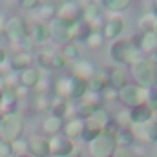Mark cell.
<instances>
[{
  "label": "cell",
  "instance_id": "obj_15",
  "mask_svg": "<svg viewBox=\"0 0 157 157\" xmlns=\"http://www.w3.org/2000/svg\"><path fill=\"white\" fill-rule=\"evenodd\" d=\"M40 78H42V73H40L39 68L37 66H29V68H26V70H22L18 73V86H22V88L31 91V90L37 88Z\"/></svg>",
  "mask_w": 157,
  "mask_h": 157
},
{
  "label": "cell",
  "instance_id": "obj_36",
  "mask_svg": "<svg viewBox=\"0 0 157 157\" xmlns=\"http://www.w3.org/2000/svg\"><path fill=\"white\" fill-rule=\"evenodd\" d=\"M11 146H13V154H15V155L29 154V152H28V139H26V137H20V139L13 141V143H11Z\"/></svg>",
  "mask_w": 157,
  "mask_h": 157
},
{
  "label": "cell",
  "instance_id": "obj_17",
  "mask_svg": "<svg viewBox=\"0 0 157 157\" xmlns=\"http://www.w3.org/2000/svg\"><path fill=\"white\" fill-rule=\"evenodd\" d=\"M108 78H110V86H113L115 90H121L122 86L130 82V71L126 70V66L113 64L112 68H108Z\"/></svg>",
  "mask_w": 157,
  "mask_h": 157
},
{
  "label": "cell",
  "instance_id": "obj_11",
  "mask_svg": "<svg viewBox=\"0 0 157 157\" xmlns=\"http://www.w3.org/2000/svg\"><path fill=\"white\" fill-rule=\"evenodd\" d=\"M33 64H35V55L31 51H20V49H17L7 59V66L15 73H20L22 70H26V68H29Z\"/></svg>",
  "mask_w": 157,
  "mask_h": 157
},
{
  "label": "cell",
  "instance_id": "obj_8",
  "mask_svg": "<svg viewBox=\"0 0 157 157\" xmlns=\"http://www.w3.org/2000/svg\"><path fill=\"white\" fill-rule=\"evenodd\" d=\"M48 28H49V39L53 44H57V46H64V44H68V42H73V37H71V24H68V22H64V20H60V18H53L49 24H48Z\"/></svg>",
  "mask_w": 157,
  "mask_h": 157
},
{
  "label": "cell",
  "instance_id": "obj_10",
  "mask_svg": "<svg viewBox=\"0 0 157 157\" xmlns=\"http://www.w3.org/2000/svg\"><path fill=\"white\" fill-rule=\"evenodd\" d=\"M122 31H124V20H122L121 15L112 13L108 18H104V24L101 28V33H102V37L106 40H112V42L117 40L119 35H122Z\"/></svg>",
  "mask_w": 157,
  "mask_h": 157
},
{
  "label": "cell",
  "instance_id": "obj_19",
  "mask_svg": "<svg viewBox=\"0 0 157 157\" xmlns=\"http://www.w3.org/2000/svg\"><path fill=\"white\" fill-rule=\"evenodd\" d=\"M135 42V46H137V49L146 57V55H150L154 49H157V35L155 33H152V31H146V33H139L137 35V39H133Z\"/></svg>",
  "mask_w": 157,
  "mask_h": 157
},
{
  "label": "cell",
  "instance_id": "obj_7",
  "mask_svg": "<svg viewBox=\"0 0 157 157\" xmlns=\"http://www.w3.org/2000/svg\"><path fill=\"white\" fill-rule=\"evenodd\" d=\"M148 99V90L141 88L133 82H128L126 86H122L121 90H117V102L121 106L132 110L139 104H144Z\"/></svg>",
  "mask_w": 157,
  "mask_h": 157
},
{
  "label": "cell",
  "instance_id": "obj_4",
  "mask_svg": "<svg viewBox=\"0 0 157 157\" xmlns=\"http://www.w3.org/2000/svg\"><path fill=\"white\" fill-rule=\"evenodd\" d=\"M26 122L18 112H9L0 115V141L13 143L20 137H24Z\"/></svg>",
  "mask_w": 157,
  "mask_h": 157
},
{
  "label": "cell",
  "instance_id": "obj_24",
  "mask_svg": "<svg viewBox=\"0 0 157 157\" xmlns=\"http://www.w3.org/2000/svg\"><path fill=\"white\" fill-rule=\"evenodd\" d=\"M86 91H88V82L70 75V93H68V101L70 102H77V101H80L84 97Z\"/></svg>",
  "mask_w": 157,
  "mask_h": 157
},
{
  "label": "cell",
  "instance_id": "obj_39",
  "mask_svg": "<svg viewBox=\"0 0 157 157\" xmlns=\"http://www.w3.org/2000/svg\"><path fill=\"white\" fill-rule=\"evenodd\" d=\"M18 6H20L24 11L33 13V11H35V9L40 6V0H18Z\"/></svg>",
  "mask_w": 157,
  "mask_h": 157
},
{
  "label": "cell",
  "instance_id": "obj_38",
  "mask_svg": "<svg viewBox=\"0 0 157 157\" xmlns=\"http://www.w3.org/2000/svg\"><path fill=\"white\" fill-rule=\"evenodd\" d=\"M101 97H102V102H113V101H117V90L108 84V86L101 91Z\"/></svg>",
  "mask_w": 157,
  "mask_h": 157
},
{
  "label": "cell",
  "instance_id": "obj_33",
  "mask_svg": "<svg viewBox=\"0 0 157 157\" xmlns=\"http://www.w3.org/2000/svg\"><path fill=\"white\" fill-rule=\"evenodd\" d=\"M144 139L146 144H157V119L144 122Z\"/></svg>",
  "mask_w": 157,
  "mask_h": 157
},
{
  "label": "cell",
  "instance_id": "obj_6",
  "mask_svg": "<svg viewBox=\"0 0 157 157\" xmlns=\"http://www.w3.org/2000/svg\"><path fill=\"white\" fill-rule=\"evenodd\" d=\"M4 37L7 39V42L17 48L20 46L24 40L29 37V24L28 20L22 17V15H13L7 18V24H6V31H4Z\"/></svg>",
  "mask_w": 157,
  "mask_h": 157
},
{
  "label": "cell",
  "instance_id": "obj_37",
  "mask_svg": "<svg viewBox=\"0 0 157 157\" xmlns=\"http://www.w3.org/2000/svg\"><path fill=\"white\" fill-rule=\"evenodd\" d=\"M66 60L62 59V55L55 49V53H53V59H51V71H60V70H64L66 68Z\"/></svg>",
  "mask_w": 157,
  "mask_h": 157
},
{
  "label": "cell",
  "instance_id": "obj_3",
  "mask_svg": "<svg viewBox=\"0 0 157 157\" xmlns=\"http://www.w3.org/2000/svg\"><path fill=\"white\" fill-rule=\"evenodd\" d=\"M112 124V113L102 106L99 108L95 113H91L90 117L84 119V128H82V135H80V141L84 143H90L93 137H97L101 132L108 130V126Z\"/></svg>",
  "mask_w": 157,
  "mask_h": 157
},
{
  "label": "cell",
  "instance_id": "obj_50",
  "mask_svg": "<svg viewBox=\"0 0 157 157\" xmlns=\"http://www.w3.org/2000/svg\"><path fill=\"white\" fill-rule=\"evenodd\" d=\"M49 157H60V155H49Z\"/></svg>",
  "mask_w": 157,
  "mask_h": 157
},
{
  "label": "cell",
  "instance_id": "obj_40",
  "mask_svg": "<svg viewBox=\"0 0 157 157\" xmlns=\"http://www.w3.org/2000/svg\"><path fill=\"white\" fill-rule=\"evenodd\" d=\"M13 146L7 141H0V157H13Z\"/></svg>",
  "mask_w": 157,
  "mask_h": 157
},
{
  "label": "cell",
  "instance_id": "obj_48",
  "mask_svg": "<svg viewBox=\"0 0 157 157\" xmlns=\"http://www.w3.org/2000/svg\"><path fill=\"white\" fill-rule=\"evenodd\" d=\"M15 157H33V155H29V154H20V155H15Z\"/></svg>",
  "mask_w": 157,
  "mask_h": 157
},
{
  "label": "cell",
  "instance_id": "obj_2",
  "mask_svg": "<svg viewBox=\"0 0 157 157\" xmlns=\"http://www.w3.org/2000/svg\"><path fill=\"white\" fill-rule=\"evenodd\" d=\"M115 124L108 126V130L101 132L97 137H93L90 143H86V152L88 157H112L113 152L117 150V141H115Z\"/></svg>",
  "mask_w": 157,
  "mask_h": 157
},
{
  "label": "cell",
  "instance_id": "obj_13",
  "mask_svg": "<svg viewBox=\"0 0 157 157\" xmlns=\"http://www.w3.org/2000/svg\"><path fill=\"white\" fill-rule=\"evenodd\" d=\"M95 71H97V66L93 64V60H90V59H78L75 62H71V77H77L80 80H90V78L95 75Z\"/></svg>",
  "mask_w": 157,
  "mask_h": 157
},
{
  "label": "cell",
  "instance_id": "obj_9",
  "mask_svg": "<svg viewBox=\"0 0 157 157\" xmlns=\"http://www.w3.org/2000/svg\"><path fill=\"white\" fill-rule=\"evenodd\" d=\"M57 18L73 26L78 20H82V7L75 0H64L57 6Z\"/></svg>",
  "mask_w": 157,
  "mask_h": 157
},
{
  "label": "cell",
  "instance_id": "obj_49",
  "mask_svg": "<svg viewBox=\"0 0 157 157\" xmlns=\"http://www.w3.org/2000/svg\"><path fill=\"white\" fill-rule=\"evenodd\" d=\"M0 115H2V104H0Z\"/></svg>",
  "mask_w": 157,
  "mask_h": 157
},
{
  "label": "cell",
  "instance_id": "obj_16",
  "mask_svg": "<svg viewBox=\"0 0 157 157\" xmlns=\"http://www.w3.org/2000/svg\"><path fill=\"white\" fill-rule=\"evenodd\" d=\"M82 128H84V119L80 117H68L64 121V126H62V135L66 137V139H70V141H77L80 139V135H82Z\"/></svg>",
  "mask_w": 157,
  "mask_h": 157
},
{
  "label": "cell",
  "instance_id": "obj_35",
  "mask_svg": "<svg viewBox=\"0 0 157 157\" xmlns=\"http://www.w3.org/2000/svg\"><path fill=\"white\" fill-rule=\"evenodd\" d=\"M115 141H117V146H122V148L133 146V137H132L130 130H117L115 132Z\"/></svg>",
  "mask_w": 157,
  "mask_h": 157
},
{
  "label": "cell",
  "instance_id": "obj_12",
  "mask_svg": "<svg viewBox=\"0 0 157 157\" xmlns=\"http://www.w3.org/2000/svg\"><path fill=\"white\" fill-rule=\"evenodd\" d=\"M28 152L33 157H49V141L42 133H33L28 137Z\"/></svg>",
  "mask_w": 157,
  "mask_h": 157
},
{
  "label": "cell",
  "instance_id": "obj_31",
  "mask_svg": "<svg viewBox=\"0 0 157 157\" xmlns=\"http://www.w3.org/2000/svg\"><path fill=\"white\" fill-rule=\"evenodd\" d=\"M104 42H106V39L102 37L101 29H93V31H91V33L86 37V40H84L86 48H88V49H91V51H97V49H101V48L104 46Z\"/></svg>",
  "mask_w": 157,
  "mask_h": 157
},
{
  "label": "cell",
  "instance_id": "obj_29",
  "mask_svg": "<svg viewBox=\"0 0 157 157\" xmlns=\"http://www.w3.org/2000/svg\"><path fill=\"white\" fill-rule=\"evenodd\" d=\"M59 53L62 55V59L66 60V62H75L80 59V49H78L77 42H68V44H64L60 49H59Z\"/></svg>",
  "mask_w": 157,
  "mask_h": 157
},
{
  "label": "cell",
  "instance_id": "obj_44",
  "mask_svg": "<svg viewBox=\"0 0 157 157\" xmlns=\"http://www.w3.org/2000/svg\"><path fill=\"white\" fill-rule=\"evenodd\" d=\"M146 59H148V60H150V62H152V64L157 68V49H154L150 55H146Z\"/></svg>",
  "mask_w": 157,
  "mask_h": 157
},
{
  "label": "cell",
  "instance_id": "obj_22",
  "mask_svg": "<svg viewBox=\"0 0 157 157\" xmlns=\"http://www.w3.org/2000/svg\"><path fill=\"white\" fill-rule=\"evenodd\" d=\"M18 95L15 91V88H4L0 93V104H2V113H9V112H17L18 106Z\"/></svg>",
  "mask_w": 157,
  "mask_h": 157
},
{
  "label": "cell",
  "instance_id": "obj_28",
  "mask_svg": "<svg viewBox=\"0 0 157 157\" xmlns=\"http://www.w3.org/2000/svg\"><path fill=\"white\" fill-rule=\"evenodd\" d=\"M155 24H157V17L152 13V11H146L139 17L137 20V26H139V33H146V31H152L155 29Z\"/></svg>",
  "mask_w": 157,
  "mask_h": 157
},
{
  "label": "cell",
  "instance_id": "obj_51",
  "mask_svg": "<svg viewBox=\"0 0 157 157\" xmlns=\"http://www.w3.org/2000/svg\"><path fill=\"white\" fill-rule=\"evenodd\" d=\"M155 112H157V110H155Z\"/></svg>",
  "mask_w": 157,
  "mask_h": 157
},
{
  "label": "cell",
  "instance_id": "obj_18",
  "mask_svg": "<svg viewBox=\"0 0 157 157\" xmlns=\"http://www.w3.org/2000/svg\"><path fill=\"white\" fill-rule=\"evenodd\" d=\"M62 126H64V121L55 115H48V117L42 119V124H40V130H42V135L44 137H55V135H60L62 133Z\"/></svg>",
  "mask_w": 157,
  "mask_h": 157
},
{
  "label": "cell",
  "instance_id": "obj_34",
  "mask_svg": "<svg viewBox=\"0 0 157 157\" xmlns=\"http://www.w3.org/2000/svg\"><path fill=\"white\" fill-rule=\"evenodd\" d=\"M49 104H51V95L35 93V97H33V108L37 112H49Z\"/></svg>",
  "mask_w": 157,
  "mask_h": 157
},
{
  "label": "cell",
  "instance_id": "obj_30",
  "mask_svg": "<svg viewBox=\"0 0 157 157\" xmlns=\"http://www.w3.org/2000/svg\"><path fill=\"white\" fill-rule=\"evenodd\" d=\"M130 4H132V0H101V7H104V9H108L110 13H115V15L126 11L130 7Z\"/></svg>",
  "mask_w": 157,
  "mask_h": 157
},
{
  "label": "cell",
  "instance_id": "obj_42",
  "mask_svg": "<svg viewBox=\"0 0 157 157\" xmlns=\"http://www.w3.org/2000/svg\"><path fill=\"white\" fill-rule=\"evenodd\" d=\"M6 24H7V17H6V13L0 11V35H4V31H6Z\"/></svg>",
  "mask_w": 157,
  "mask_h": 157
},
{
  "label": "cell",
  "instance_id": "obj_20",
  "mask_svg": "<svg viewBox=\"0 0 157 157\" xmlns=\"http://www.w3.org/2000/svg\"><path fill=\"white\" fill-rule=\"evenodd\" d=\"M31 17H33V20L37 22V24H49L55 17H57V6L55 4H40L39 7L31 13Z\"/></svg>",
  "mask_w": 157,
  "mask_h": 157
},
{
  "label": "cell",
  "instance_id": "obj_41",
  "mask_svg": "<svg viewBox=\"0 0 157 157\" xmlns=\"http://www.w3.org/2000/svg\"><path fill=\"white\" fill-rule=\"evenodd\" d=\"M112 157H135V155H133V150H132V146H130V148L117 146V150L113 152V155H112Z\"/></svg>",
  "mask_w": 157,
  "mask_h": 157
},
{
  "label": "cell",
  "instance_id": "obj_21",
  "mask_svg": "<svg viewBox=\"0 0 157 157\" xmlns=\"http://www.w3.org/2000/svg\"><path fill=\"white\" fill-rule=\"evenodd\" d=\"M29 40L33 42V46H46L49 42V28L48 24H37L33 22L29 26Z\"/></svg>",
  "mask_w": 157,
  "mask_h": 157
},
{
  "label": "cell",
  "instance_id": "obj_5",
  "mask_svg": "<svg viewBox=\"0 0 157 157\" xmlns=\"http://www.w3.org/2000/svg\"><path fill=\"white\" fill-rule=\"evenodd\" d=\"M128 71H130V77L133 78V84H137L141 88H146V90L154 86V82L157 78V68L146 57H143V59L135 60L133 64H130Z\"/></svg>",
  "mask_w": 157,
  "mask_h": 157
},
{
  "label": "cell",
  "instance_id": "obj_23",
  "mask_svg": "<svg viewBox=\"0 0 157 157\" xmlns=\"http://www.w3.org/2000/svg\"><path fill=\"white\" fill-rule=\"evenodd\" d=\"M155 115V112L144 102V104H139L135 108L130 110V117H132V124H144L148 121H152Z\"/></svg>",
  "mask_w": 157,
  "mask_h": 157
},
{
  "label": "cell",
  "instance_id": "obj_32",
  "mask_svg": "<svg viewBox=\"0 0 157 157\" xmlns=\"http://www.w3.org/2000/svg\"><path fill=\"white\" fill-rule=\"evenodd\" d=\"M91 31H93V29H91L84 20H78L77 24L71 26V37H73V42H75V40H82V42H84L86 37H88Z\"/></svg>",
  "mask_w": 157,
  "mask_h": 157
},
{
  "label": "cell",
  "instance_id": "obj_47",
  "mask_svg": "<svg viewBox=\"0 0 157 157\" xmlns=\"http://www.w3.org/2000/svg\"><path fill=\"white\" fill-rule=\"evenodd\" d=\"M2 90H4V80H2V77H0V93H2Z\"/></svg>",
  "mask_w": 157,
  "mask_h": 157
},
{
  "label": "cell",
  "instance_id": "obj_46",
  "mask_svg": "<svg viewBox=\"0 0 157 157\" xmlns=\"http://www.w3.org/2000/svg\"><path fill=\"white\" fill-rule=\"evenodd\" d=\"M152 13L157 17V0H154V7H152Z\"/></svg>",
  "mask_w": 157,
  "mask_h": 157
},
{
  "label": "cell",
  "instance_id": "obj_27",
  "mask_svg": "<svg viewBox=\"0 0 157 157\" xmlns=\"http://www.w3.org/2000/svg\"><path fill=\"white\" fill-rule=\"evenodd\" d=\"M53 53H55V49H48V48L39 49V51L35 53V62H37V68H39V70H48V71H51V59H53Z\"/></svg>",
  "mask_w": 157,
  "mask_h": 157
},
{
  "label": "cell",
  "instance_id": "obj_14",
  "mask_svg": "<svg viewBox=\"0 0 157 157\" xmlns=\"http://www.w3.org/2000/svg\"><path fill=\"white\" fill-rule=\"evenodd\" d=\"M82 20L91 28V29H101L104 24V17H102V7L97 4H90L82 9Z\"/></svg>",
  "mask_w": 157,
  "mask_h": 157
},
{
  "label": "cell",
  "instance_id": "obj_43",
  "mask_svg": "<svg viewBox=\"0 0 157 157\" xmlns=\"http://www.w3.org/2000/svg\"><path fill=\"white\" fill-rule=\"evenodd\" d=\"M15 91H17L18 99H22V97H28V93H29V90H26V88H22V86H17V88H15Z\"/></svg>",
  "mask_w": 157,
  "mask_h": 157
},
{
  "label": "cell",
  "instance_id": "obj_26",
  "mask_svg": "<svg viewBox=\"0 0 157 157\" xmlns=\"http://www.w3.org/2000/svg\"><path fill=\"white\" fill-rule=\"evenodd\" d=\"M112 121H113V124H115L117 130H130V126H132L130 110H128V108H121V110H117V112L112 115Z\"/></svg>",
  "mask_w": 157,
  "mask_h": 157
},
{
  "label": "cell",
  "instance_id": "obj_25",
  "mask_svg": "<svg viewBox=\"0 0 157 157\" xmlns=\"http://www.w3.org/2000/svg\"><path fill=\"white\" fill-rule=\"evenodd\" d=\"M68 93H70V75H62L51 80V95L68 101Z\"/></svg>",
  "mask_w": 157,
  "mask_h": 157
},
{
  "label": "cell",
  "instance_id": "obj_45",
  "mask_svg": "<svg viewBox=\"0 0 157 157\" xmlns=\"http://www.w3.org/2000/svg\"><path fill=\"white\" fill-rule=\"evenodd\" d=\"M6 60H7V55H6V49L0 46V66H4L6 64Z\"/></svg>",
  "mask_w": 157,
  "mask_h": 157
},
{
  "label": "cell",
  "instance_id": "obj_1",
  "mask_svg": "<svg viewBox=\"0 0 157 157\" xmlns=\"http://www.w3.org/2000/svg\"><path fill=\"white\" fill-rule=\"evenodd\" d=\"M108 57L117 66H130L135 60L143 59L144 55L137 49L135 42L130 39H117L113 40L108 48Z\"/></svg>",
  "mask_w": 157,
  "mask_h": 157
}]
</instances>
